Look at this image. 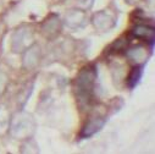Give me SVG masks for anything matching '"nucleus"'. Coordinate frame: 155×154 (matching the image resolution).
Returning <instances> with one entry per match:
<instances>
[{"instance_id": "nucleus-8", "label": "nucleus", "mask_w": 155, "mask_h": 154, "mask_svg": "<svg viewBox=\"0 0 155 154\" xmlns=\"http://www.w3.org/2000/svg\"><path fill=\"white\" fill-rule=\"evenodd\" d=\"M150 54H151V50L149 49V47L143 45V44L133 45L131 48H127V50H126V55H127L130 62H132L133 65H140V66H144V64L148 61Z\"/></svg>"}, {"instance_id": "nucleus-3", "label": "nucleus", "mask_w": 155, "mask_h": 154, "mask_svg": "<svg viewBox=\"0 0 155 154\" xmlns=\"http://www.w3.org/2000/svg\"><path fill=\"white\" fill-rule=\"evenodd\" d=\"M33 43H34V31H33L32 26L23 23V25H20L12 32L10 48H11L12 53L22 54Z\"/></svg>"}, {"instance_id": "nucleus-11", "label": "nucleus", "mask_w": 155, "mask_h": 154, "mask_svg": "<svg viewBox=\"0 0 155 154\" xmlns=\"http://www.w3.org/2000/svg\"><path fill=\"white\" fill-rule=\"evenodd\" d=\"M142 73H143V66L140 65H133V67L131 69V71L128 72V76H127V87L133 89L136 88V86L139 83L140 81V77H142Z\"/></svg>"}, {"instance_id": "nucleus-12", "label": "nucleus", "mask_w": 155, "mask_h": 154, "mask_svg": "<svg viewBox=\"0 0 155 154\" xmlns=\"http://www.w3.org/2000/svg\"><path fill=\"white\" fill-rule=\"evenodd\" d=\"M128 44H130V41L127 39L126 37H120L117 38L111 45H110V53L111 54H122V53H126L127 48H128Z\"/></svg>"}, {"instance_id": "nucleus-14", "label": "nucleus", "mask_w": 155, "mask_h": 154, "mask_svg": "<svg viewBox=\"0 0 155 154\" xmlns=\"http://www.w3.org/2000/svg\"><path fill=\"white\" fill-rule=\"evenodd\" d=\"M22 142L23 143L20 147V152L21 153H31V154H38V153H41L39 147H38L37 142L32 137L28 138V139H25Z\"/></svg>"}, {"instance_id": "nucleus-17", "label": "nucleus", "mask_w": 155, "mask_h": 154, "mask_svg": "<svg viewBox=\"0 0 155 154\" xmlns=\"http://www.w3.org/2000/svg\"><path fill=\"white\" fill-rule=\"evenodd\" d=\"M125 2H126L127 4H130V5H132V4H136L138 0H125Z\"/></svg>"}, {"instance_id": "nucleus-10", "label": "nucleus", "mask_w": 155, "mask_h": 154, "mask_svg": "<svg viewBox=\"0 0 155 154\" xmlns=\"http://www.w3.org/2000/svg\"><path fill=\"white\" fill-rule=\"evenodd\" d=\"M131 35L136 39H139L142 42H145L147 44H153L154 38H155V29L150 25L145 23H138L132 27L131 29Z\"/></svg>"}, {"instance_id": "nucleus-13", "label": "nucleus", "mask_w": 155, "mask_h": 154, "mask_svg": "<svg viewBox=\"0 0 155 154\" xmlns=\"http://www.w3.org/2000/svg\"><path fill=\"white\" fill-rule=\"evenodd\" d=\"M10 119H11V115L9 109L5 105H0V135L5 133L9 130Z\"/></svg>"}, {"instance_id": "nucleus-9", "label": "nucleus", "mask_w": 155, "mask_h": 154, "mask_svg": "<svg viewBox=\"0 0 155 154\" xmlns=\"http://www.w3.org/2000/svg\"><path fill=\"white\" fill-rule=\"evenodd\" d=\"M106 122V116L104 115H94L92 116L82 127V131L80 133L81 138H89L97 132H99Z\"/></svg>"}, {"instance_id": "nucleus-6", "label": "nucleus", "mask_w": 155, "mask_h": 154, "mask_svg": "<svg viewBox=\"0 0 155 154\" xmlns=\"http://www.w3.org/2000/svg\"><path fill=\"white\" fill-rule=\"evenodd\" d=\"M64 23L67 28L72 29V31H77L84 28L88 23V16H87V11L80 9V8H74L68 10L65 14L64 17Z\"/></svg>"}, {"instance_id": "nucleus-1", "label": "nucleus", "mask_w": 155, "mask_h": 154, "mask_svg": "<svg viewBox=\"0 0 155 154\" xmlns=\"http://www.w3.org/2000/svg\"><path fill=\"white\" fill-rule=\"evenodd\" d=\"M98 79V70L97 66L91 64L82 67V70L78 72L73 89L77 100L80 102L81 105H91L95 97V85Z\"/></svg>"}, {"instance_id": "nucleus-16", "label": "nucleus", "mask_w": 155, "mask_h": 154, "mask_svg": "<svg viewBox=\"0 0 155 154\" xmlns=\"http://www.w3.org/2000/svg\"><path fill=\"white\" fill-rule=\"evenodd\" d=\"M95 0H77V8H80L84 11H88L93 8Z\"/></svg>"}, {"instance_id": "nucleus-15", "label": "nucleus", "mask_w": 155, "mask_h": 154, "mask_svg": "<svg viewBox=\"0 0 155 154\" xmlns=\"http://www.w3.org/2000/svg\"><path fill=\"white\" fill-rule=\"evenodd\" d=\"M8 85H9V76L4 71L0 70V95L4 94Z\"/></svg>"}, {"instance_id": "nucleus-7", "label": "nucleus", "mask_w": 155, "mask_h": 154, "mask_svg": "<svg viewBox=\"0 0 155 154\" xmlns=\"http://www.w3.org/2000/svg\"><path fill=\"white\" fill-rule=\"evenodd\" d=\"M42 48L38 43H33L22 53V67L25 70H33L41 64Z\"/></svg>"}, {"instance_id": "nucleus-4", "label": "nucleus", "mask_w": 155, "mask_h": 154, "mask_svg": "<svg viewBox=\"0 0 155 154\" xmlns=\"http://www.w3.org/2000/svg\"><path fill=\"white\" fill-rule=\"evenodd\" d=\"M91 22L97 32L107 33L116 27V25H117V18L110 11L100 10V11H97L95 14H93Z\"/></svg>"}, {"instance_id": "nucleus-18", "label": "nucleus", "mask_w": 155, "mask_h": 154, "mask_svg": "<svg viewBox=\"0 0 155 154\" xmlns=\"http://www.w3.org/2000/svg\"><path fill=\"white\" fill-rule=\"evenodd\" d=\"M61 2H64V0H60V3H61Z\"/></svg>"}, {"instance_id": "nucleus-5", "label": "nucleus", "mask_w": 155, "mask_h": 154, "mask_svg": "<svg viewBox=\"0 0 155 154\" xmlns=\"http://www.w3.org/2000/svg\"><path fill=\"white\" fill-rule=\"evenodd\" d=\"M62 29V21L58 14H50L48 15L42 25H41V32L44 38L48 41H54L60 35Z\"/></svg>"}, {"instance_id": "nucleus-2", "label": "nucleus", "mask_w": 155, "mask_h": 154, "mask_svg": "<svg viewBox=\"0 0 155 154\" xmlns=\"http://www.w3.org/2000/svg\"><path fill=\"white\" fill-rule=\"evenodd\" d=\"M35 127L37 124L33 115L25 110H21L11 116L8 131L14 139L25 141L33 136V133L35 132Z\"/></svg>"}]
</instances>
